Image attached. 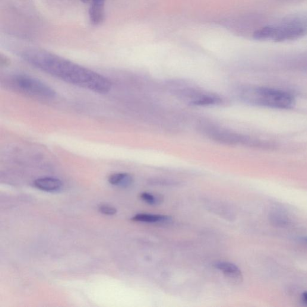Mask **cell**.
Listing matches in <instances>:
<instances>
[{
	"mask_svg": "<svg viewBox=\"0 0 307 307\" xmlns=\"http://www.w3.org/2000/svg\"><path fill=\"white\" fill-rule=\"evenodd\" d=\"M21 56L28 64L67 83L99 94H106L111 90L108 79L46 50L27 49L21 52Z\"/></svg>",
	"mask_w": 307,
	"mask_h": 307,
	"instance_id": "cell-1",
	"label": "cell"
},
{
	"mask_svg": "<svg viewBox=\"0 0 307 307\" xmlns=\"http://www.w3.org/2000/svg\"><path fill=\"white\" fill-rule=\"evenodd\" d=\"M243 98L246 102L261 106L275 109H290L295 103L292 94L273 88L258 87L243 92Z\"/></svg>",
	"mask_w": 307,
	"mask_h": 307,
	"instance_id": "cell-2",
	"label": "cell"
},
{
	"mask_svg": "<svg viewBox=\"0 0 307 307\" xmlns=\"http://www.w3.org/2000/svg\"><path fill=\"white\" fill-rule=\"evenodd\" d=\"M12 84L18 90L31 96L52 99L56 95L55 91L49 85L29 76H15L12 79Z\"/></svg>",
	"mask_w": 307,
	"mask_h": 307,
	"instance_id": "cell-3",
	"label": "cell"
},
{
	"mask_svg": "<svg viewBox=\"0 0 307 307\" xmlns=\"http://www.w3.org/2000/svg\"><path fill=\"white\" fill-rule=\"evenodd\" d=\"M307 34V24L299 20H293L281 25H270V40L284 42L303 37Z\"/></svg>",
	"mask_w": 307,
	"mask_h": 307,
	"instance_id": "cell-4",
	"label": "cell"
},
{
	"mask_svg": "<svg viewBox=\"0 0 307 307\" xmlns=\"http://www.w3.org/2000/svg\"><path fill=\"white\" fill-rule=\"evenodd\" d=\"M35 188L47 192H55L60 191L63 183L59 179L52 177L38 178L33 182Z\"/></svg>",
	"mask_w": 307,
	"mask_h": 307,
	"instance_id": "cell-5",
	"label": "cell"
},
{
	"mask_svg": "<svg viewBox=\"0 0 307 307\" xmlns=\"http://www.w3.org/2000/svg\"><path fill=\"white\" fill-rule=\"evenodd\" d=\"M214 267L223 272L228 278L234 281H240L242 279L241 271L235 264L227 262H218L214 264Z\"/></svg>",
	"mask_w": 307,
	"mask_h": 307,
	"instance_id": "cell-6",
	"label": "cell"
},
{
	"mask_svg": "<svg viewBox=\"0 0 307 307\" xmlns=\"http://www.w3.org/2000/svg\"><path fill=\"white\" fill-rule=\"evenodd\" d=\"M104 5L105 3H96L89 8V17L91 23L94 25H99L104 20Z\"/></svg>",
	"mask_w": 307,
	"mask_h": 307,
	"instance_id": "cell-7",
	"label": "cell"
},
{
	"mask_svg": "<svg viewBox=\"0 0 307 307\" xmlns=\"http://www.w3.org/2000/svg\"><path fill=\"white\" fill-rule=\"evenodd\" d=\"M108 181L113 186L128 188L132 185L134 178L129 173H114L109 177Z\"/></svg>",
	"mask_w": 307,
	"mask_h": 307,
	"instance_id": "cell-8",
	"label": "cell"
},
{
	"mask_svg": "<svg viewBox=\"0 0 307 307\" xmlns=\"http://www.w3.org/2000/svg\"><path fill=\"white\" fill-rule=\"evenodd\" d=\"M132 220L138 222L144 223H160L167 222L171 220V218L163 215L150 214H138L132 218Z\"/></svg>",
	"mask_w": 307,
	"mask_h": 307,
	"instance_id": "cell-9",
	"label": "cell"
},
{
	"mask_svg": "<svg viewBox=\"0 0 307 307\" xmlns=\"http://www.w3.org/2000/svg\"><path fill=\"white\" fill-rule=\"evenodd\" d=\"M270 220L273 226L278 227H287L292 224L287 215L280 210L272 212L270 215Z\"/></svg>",
	"mask_w": 307,
	"mask_h": 307,
	"instance_id": "cell-10",
	"label": "cell"
},
{
	"mask_svg": "<svg viewBox=\"0 0 307 307\" xmlns=\"http://www.w3.org/2000/svg\"><path fill=\"white\" fill-rule=\"evenodd\" d=\"M222 102L221 98L212 94L197 95L191 103L195 106H208L220 104Z\"/></svg>",
	"mask_w": 307,
	"mask_h": 307,
	"instance_id": "cell-11",
	"label": "cell"
},
{
	"mask_svg": "<svg viewBox=\"0 0 307 307\" xmlns=\"http://www.w3.org/2000/svg\"><path fill=\"white\" fill-rule=\"evenodd\" d=\"M140 198L142 201L152 205L159 204L163 201V199H161V196H156L146 192L142 193V194H141Z\"/></svg>",
	"mask_w": 307,
	"mask_h": 307,
	"instance_id": "cell-12",
	"label": "cell"
},
{
	"mask_svg": "<svg viewBox=\"0 0 307 307\" xmlns=\"http://www.w3.org/2000/svg\"><path fill=\"white\" fill-rule=\"evenodd\" d=\"M100 213L107 216H113L116 213V209L108 205H101L99 207Z\"/></svg>",
	"mask_w": 307,
	"mask_h": 307,
	"instance_id": "cell-13",
	"label": "cell"
},
{
	"mask_svg": "<svg viewBox=\"0 0 307 307\" xmlns=\"http://www.w3.org/2000/svg\"><path fill=\"white\" fill-rule=\"evenodd\" d=\"M81 1L85 3H87V4H89L90 6L95 4V3H105V0H81Z\"/></svg>",
	"mask_w": 307,
	"mask_h": 307,
	"instance_id": "cell-14",
	"label": "cell"
},
{
	"mask_svg": "<svg viewBox=\"0 0 307 307\" xmlns=\"http://www.w3.org/2000/svg\"><path fill=\"white\" fill-rule=\"evenodd\" d=\"M303 301L307 303V292H303L302 295Z\"/></svg>",
	"mask_w": 307,
	"mask_h": 307,
	"instance_id": "cell-15",
	"label": "cell"
},
{
	"mask_svg": "<svg viewBox=\"0 0 307 307\" xmlns=\"http://www.w3.org/2000/svg\"><path fill=\"white\" fill-rule=\"evenodd\" d=\"M301 240L303 242H304L306 243V244H307V236L302 237Z\"/></svg>",
	"mask_w": 307,
	"mask_h": 307,
	"instance_id": "cell-16",
	"label": "cell"
}]
</instances>
